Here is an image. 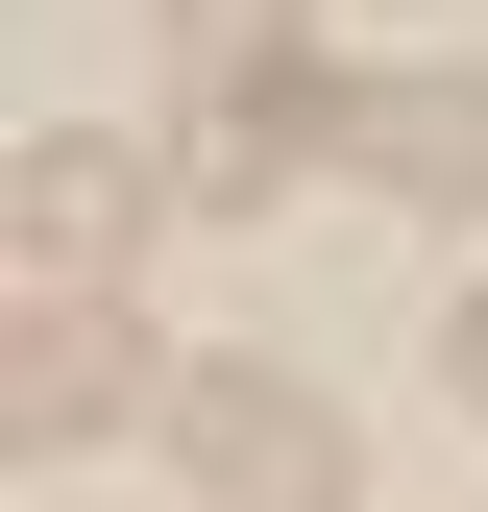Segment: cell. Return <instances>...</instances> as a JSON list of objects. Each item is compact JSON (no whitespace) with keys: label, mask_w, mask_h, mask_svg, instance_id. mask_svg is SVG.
<instances>
[{"label":"cell","mask_w":488,"mask_h":512,"mask_svg":"<svg viewBox=\"0 0 488 512\" xmlns=\"http://www.w3.org/2000/svg\"><path fill=\"white\" fill-rule=\"evenodd\" d=\"M171 415H196V512H342L366 488V439L293 391V366H196Z\"/></svg>","instance_id":"obj_2"},{"label":"cell","mask_w":488,"mask_h":512,"mask_svg":"<svg viewBox=\"0 0 488 512\" xmlns=\"http://www.w3.org/2000/svg\"><path fill=\"white\" fill-rule=\"evenodd\" d=\"M440 391H464V415H488V293H464V317H440Z\"/></svg>","instance_id":"obj_5"},{"label":"cell","mask_w":488,"mask_h":512,"mask_svg":"<svg viewBox=\"0 0 488 512\" xmlns=\"http://www.w3.org/2000/svg\"><path fill=\"white\" fill-rule=\"evenodd\" d=\"M0 220H25V293H122V244L171 220V147H122V122H25Z\"/></svg>","instance_id":"obj_1"},{"label":"cell","mask_w":488,"mask_h":512,"mask_svg":"<svg viewBox=\"0 0 488 512\" xmlns=\"http://www.w3.org/2000/svg\"><path fill=\"white\" fill-rule=\"evenodd\" d=\"M196 366H147V317L122 293H25V391H0V439L25 464H74V439H122V415H171Z\"/></svg>","instance_id":"obj_3"},{"label":"cell","mask_w":488,"mask_h":512,"mask_svg":"<svg viewBox=\"0 0 488 512\" xmlns=\"http://www.w3.org/2000/svg\"><path fill=\"white\" fill-rule=\"evenodd\" d=\"M342 171L415 220H488V74H342Z\"/></svg>","instance_id":"obj_4"}]
</instances>
